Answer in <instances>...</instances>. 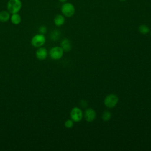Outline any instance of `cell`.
Instances as JSON below:
<instances>
[{
	"mask_svg": "<svg viewBox=\"0 0 151 151\" xmlns=\"http://www.w3.org/2000/svg\"><path fill=\"white\" fill-rule=\"evenodd\" d=\"M22 6V3L20 0H9L7 4V9L9 13H18Z\"/></svg>",
	"mask_w": 151,
	"mask_h": 151,
	"instance_id": "obj_1",
	"label": "cell"
},
{
	"mask_svg": "<svg viewBox=\"0 0 151 151\" xmlns=\"http://www.w3.org/2000/svg\"><path fill=\"white\" fill-rule=\"evenodd\" d=\"M119 101V98L117 96L114 94H110L107 96L104 100V105L110 109L114 107Z\"/></svg>",
	"mask_w": 151,
	"mask_h": 151,
	"instance_id": "obj_2",
	"label": "cell"
},
{
	"mask_svg": "<svg viewBox=\"0 0 151 151\" xmlns=\"http://www.w3.org/2000/svg\"><path fill=\"white\" fill-rule=\"evenodd\" d=\"M31 44L36 48L42 47L45 42V37L44 34H38L34 35L31 39Z\"/></svg>",
	"mask_w": 151,
	"mask_h": 151,
	"instance_id": "obj_3",
	"label": "cell"
},
{
	"mask_svg": "<svg viewBox=\"0 0 151 151\" xmlns=\"http://www.w3.org/2000/svg\"><path fill=\"white\" fill-rule=\"evenodd\" d=\"M61 12L65 17H70L74 15L75 8L71 4L65 3L61 6Z\"/></svg>",
	"mask_w": 151,
	"mask_h": 151,
	"instance_id": "obj_4",
	"label": "cell"
},
{
	"mask_svg": "<svg viewBox=\"0 0 151 151\" xmlns=\"http://www.w3.org/2000/svg\"><path fill=\"white\" fill-rule=\"evenodd\" d=\"M63 54L64 51L61 47H54L52 48L49 52L50 57L53 60L60 59L63 57Z\"/></svg>",
	"mask_w": 151,
	"mask_h": 151,
	"instance_id": "obj_5",
	"label": "cell"
},
{
	"mask_svg": "<svg viewBox=\"0 0 151 151\" xmlns=\"http://www.w3.org/2000/svg\"><path fill=\"white\" fill-rule=\"evenodd\" d=\"M70 117L74 122H78L83 118V111L77 107H73L70 112Z\"/></svg>",
	"mask_w": 151,
	"mask_h": 151,
	"instance_id": "obj_6",
	"label": "cell"
},
{
	"mask_svg": "<svg viewBox=\"0 0 151 151\" xmlns=\"http://www.w3.org/2000/svg\"><path fill=\"white\" fill-rule=\"evenodd\" d=\"M96 116V111L94 109L91 108L86 109L84 113V117L85 120L88 122H93Z\"/></svg>",
	"mask_w": 151,
	"mask_h": 151,
	"instance_id": "obj_7",
	"label": "cell"
},
{
	"mask_svg": "<svg viewBox=\"0 0 151 151\" xmlns=\"http://www.w3.org/2000/svg\"><path fill=\"white\" fill-rule=\"evenodd\" d=\"M36 57L38 60H45L48 55V52L46 48L43 47H39L38 50L36 51L35 53Z\"/></svg>",
	"mask_w": 151,
	"mask_h": 151,
	"instance_id": "obj_8",
	"label": "cell"
},
{
	"mask_svg": "<svg viewBox=\"0 0 151 151\" xmlns=\"http://www.w3.org/2000/svg\"><path fill=\"white\" fill-rule=\"evenodd\" d=\"M61 47L63 48L64 51L69 52L71 49V41L67 38L63 39L61 42Z\"/></svg>",
	"mask_w": 151,
	"mask_h": 151,
	"instance_id": "obj_9",
	"label": "cell"
},
{
	"mask_svg": "<svg viewBox=\"0 0 151 151\" xmlns=\"http://www.w3.org/2000/svg\"><path fill=\"white\" fill-rule=\"evenodd\" d=\"M10 18V13L8 11H2L0 12V21L2 22H5L8 21Z\"/></svg>",
	"mask_w": 151,
	"mask_h": 151,
	"instance_id": "obj_10",
	"label": "cell"
},
{
	"mask_svg": "<svg viewBox=\"0 0 151 151\" xmlns=\"http://www.w3.org/2000/svg\"><path fill=\"white\" fill-rule=\"evenodd\" d=\"M54 22V24L55 25L61 26L64 24V23L65 22V18L63 15L58 14L55 16Z\"/></svg>",
	"mask_w": 151,
	"mask_h": 151,
	"instance_id": "obj_11",
	"label": "cell"
},
{
	"mask_svg": "<svg viewBox=\"0 0 151 151\" xmlns=\"http://www.w3.org/2000/svg\"><path fill=\"white\" fill-rule=\"evenodd\" d=\"M11 21L13 24L18 25L21 21V16L18 13L12 14V16L11 17Z\"/></svg>",
	"mask_w": 151,
	"mask_h": 151,
	"instance_id": "obj_12",
	"label": "cell"
},
{
	"mask_svg": "<svg viewBox=\"0 0 151 151\" xmlns=\"http://www.w3.org/2000/svg\"><path fill=\"white\" fill-rule=\"evenodd\" d=\"M61 36V32L58 30H54L50 34V38L53 41L58 40Z\"/></svg>",
	"mask_w": 151,
	"mask_h": 151,
	"instance_id": "obj_13",
	"label": "cell"
},
{
	"mask_svg": "<svg viewBox=\"0 0 151 151\" xmlns=\"http://www.w3.org/2000/svg\"><path fill=\"white\" fill-rule=\"evenodd\" d=\"M139 32L142 34H147L149 32V28L146 25H141L139 27Z\"/></svg>",
	"mask_w": 151,
	"mask_h": 151,
	"instance_id": "obj_14",
	"label": "cell"
},
{
	"mask_svg": "<svg viewBox=\"0 0 151 151\" xmlns=\"http://www.w3.org/2000/svg\"><path fill=\"white\" fill-rule=\"evenodd\" d=\"M111 117V114L110 111H104L103 114H102V116L101 118L103 119V121L104 122H107L109 121Z\"/></svg>",
	"mask_w": 151,
	"mask_h": 151,
	"instance_id": "obj_15",
	"label": "cell"
},
{
	"mask_svg": "<svg viewBox=\"0 0 151 151\" xmlns=\"http://www.w3.org/2000/svg\"><path fill=\"white\" fill-rule=\"evenodd\" d=\"M64 125L65 126L66 128H68V129H70V128H72L73 125H74V121L71 119H68L65 122V123H64Z\"/></svg>",
	"mask_w": 151,
	"mask_h": 151,
	"instance_id": "obj_16",
	"label": "cell"
},
{
	"mask_svg": "<svg viewBox=\"0 0 151 151\" xmlns=\"http://www.w3.org/2000/svg\"><path fill=\"white\" fill-rule=\"evenodd\" d=\"M47 27L45 26H41L40 28H39V29H38V31H39V33L40 34H44L47 32Z\"/></svg>",
	"mask_w": 151,
	"mask_h": 151,
	"instance_id": "obj_17",
	"label": "cell"
},
{
	"mask_svg": "<svg viewBox=\"0 0 151 151\" xmlns=\"http://www.w3.org/2000/svg\"><path fill=\"white\" fill-rule=\"evenodd\" d=\"M80 105L82 107H86L87 106V103L85 100H82L80 102Z\"/></svg>",
	"mask_w": 151,
	"mask_h": 151,
	"instance_id": "obj_18",
	"label": "cell"
},
{
	"mask_svg": "<svg viewBox=\"0 0 151 151\" xmlns=\"http://www.w3.org/2000/svg\"><path fill=\"white\" fill-rule=\"evenodd\" d=\"M60 2H65L67 0H59Z\"/></svg>",
	"mask_w": 151,
	"mask_h": 151,
	"instance_id": "obj_19",
	"label": "cell"
},
{
	"mask_svg": "<svg viewBox=\"0 0 151 151\" xmlns=\"http://www.w3.org/2000/svg\"><path fill=\"white\" fill-rule=\"evenodd\" d=\"M120 1H125V0H120Z\"/></svg>",
	"mask_w": 151,
	"mask_h": 151,
	"instance_id": "obj_20",
	"label": "cell"
},
{
	"mask_svg": "<svg viewBox=\"0 0 151 151\" xmlns=\"http://www.w3.org/2000/svg\"><path fill=\"white\" fill-rule=\"evenodd\" d=\"M150 35H151V32H150Z\"/></svg>",
	"mask_w": 151,
	"mask_h": 151,
	"instance_id": "obj_21",
	"label": "cell"
}]
</instances>
